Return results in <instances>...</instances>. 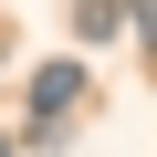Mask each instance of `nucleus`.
I'll return each instance as SVG.
<instances>
[{"label": "nucleus", "mask_w": 157, "mask_h": 157, "mask_svg": "<svg viewBox=\"0 0 157 157\" xmlns=\"http://www.w3.org/2000/svg\"><path fill=\"white\" fill-rule=\"evenodd\" d=\"M115 21H126V11H115V0H84V11H73V42H105Z\"/></svg>", "instance_id": "f03ea898"}, {"label": "nucleus", "mask_w": 157, "mask_h": 157, "mask_svg": "<svg viewBox=\"0 0 157 157\" xmlns=\"http://www.w3.org/2000/svg\"><path fill=\"white\" fill-rule=\"evenodd\" d=\"M73 105H84V63H42L32 73V126H63Z\"/></svg>", "instance_id": "f257e3e1"}, {"label": "nucleus", "mask_w": 157, "mask_h": 157, "mask_svg": "<svg viewBox=\"0 0 157 157\" xmlns=\"http://www.w3.org/2000/svg\"><path fill=\"white\" fill-rule=\"evenodd\" d=\"M0 157H21V147H11V136H0Z\"/></svg>", "instance_id": "20e7f679"}, {"label": "nucleus", "mask_w": 157, "mask_h": 157, "mask_svg": "<svg viewBox=\"0 0 157 157\" xmlns=\"http://www.w3.org/2000/svg\"><path fill=\"white\" fill-rule=\"evenodd\" d=\"M126 21L147 32V52H157V0H126Z\"/></svg>", "instance_id": "7ed1b4c3"}, {"label": "nucleus", "mask_w": 157, "mask_h": 157, "mask_svg": "<svg viewBox=\"0 0 157 157\" xmlns=\"http://www.w3.org/2000/svg\"><path fill=\"white\" fill-rule=\"evenodd\" d=\"M0 63H11V42H0Z\"/></svg>", "instance_id": "39448f33"}]
</instances>
